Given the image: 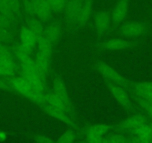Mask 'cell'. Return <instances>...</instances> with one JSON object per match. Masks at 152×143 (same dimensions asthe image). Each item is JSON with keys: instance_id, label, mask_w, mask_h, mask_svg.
Instances as JSON below:
<instances>
[{"instance_id": "6da1fadb", "label": "cell", "mask_w": 152, "mask_h": 143, "mask_svg": "<svg viewBox=\"0 0 152 143\" xmlns=\"http://www.w3.org/2000/svg\"><path fill=\"white\" fill-rule=\"evenodd\" d=\"M8 77L6 80L11 84L13 90L18 92L24 97L30 99L39 106L41 104L45 93H41L34 88L23 77H13V75Z\"/></svg>"}, {"instance_id": "7a4b0ae2", "label": "cell", "mask_w": 152, "mask_h": 143, "mask_svg": "<svg viewBox=\"0 0 152 143\" xmlns=\"http://www.w3.org/2000/svg\"><path fill=\"white\" fill-rule=\"evenodd\" d=\"M96 69L99 73L104 78H106L107 81L118 84L122 87H125L128 86L127 80L122 75H120L116 70L114 69L108 64L104 62H99L96 64Z\"/></svg>"}, {"instance_id": "3957f363", "label": "cell", "mask_w": 152, "mask_h": 143, "mask_svg": "<svg viewBox=\"0 0 152 143\" xmlns=\"http://www.w3.org/2000/svg\"><path fill=\"white\" fill-rule=\"evenodd\" d=\"M53 93L61 100V101L65 105L67 113L69 116H72L73 115V107L72 104L71 100L69 96L66 87L60 77H55L53 81Z\"/></svg>"}, {"instance_id": "277c9868", "label": "cell", "mask_w": 152, "mask_h": 143, "mask_svg": "<svg viewBox=\"0 0 152 143\" xmlns=\"http://www.w3.org/2000/svg\"><path fill=\"white\" fill-rule=\"evenodd\" d=\"M111 127L106 124H96L89 126L86 130L87 141L92 143L103 142L104 135L110 130Z\"/></svg>"}, {"instance_id": "5b68a950", "label": "cell", "mask_w": 152, "mask_h": 143, "mask_svg": "<svg viewBox=\"0 0 152 143\" xmlns=\"http://www.w3.org/2000/svg\"><path fill=\"white\" fill-rule=\"evenodd\" d=\"M107 88L112 96L115 98L118 103L126 110H131L132 105H131V100L129 98L128 93H126L123 87L118 84H114V83L110 82L108 81L107 83Z\"/></svg>"}, {"instance_id": "8992f818", "label": "cell", "mask_w": 152, "mask_h": 143, "mask_svg": "<svg viewBox=\"0 0 152 143\" xmlns=\"http://www.w3.org/2000/svg\"><path fill=\"white\" fill-rule=\"evenodd\" d=\"M147 118L142 114H136L127 118L122 120L119 124L118 127L125 131H128L130 132H134L138 128L147 125Z\"/></svg>"}, {"instance_id": "52a82bcc", "label": "cell", "mask_w": 152, "mask_h": 143, "mask_svg": "<svg viewBox=\"0 0 152 143\" xmlns=\"http://www.w3.org/2000/svg\"><path fill=\"white\" fill-rule=\"evenodd\" d=\"M145 31L146 26L140 22H128L122 25L120 29L122 34L128 37H140Z\"/></svg>"}, {"instance_id": "ba28073f", "label": "cell", "mask_w": 152, "mask_h": 143, "mask_svg": "<svg viewBox=\"0 0 152 143\" xmlns=\"http://www.w3.org/2000/svg\"><path fill=\"white\" fill-rule=\"evenodd\" d=\"M20 46L27 53L31 54L37 45L36 35L27 27H23L20 31Z\"/></svg>"}, {"instance_id": "9c48e42d", "label": "cell", "mask_w": 152, "mask_h": 143, "mask_svg": "<svg viewBox=\"0 0 152 143\" xmlns=\"http://www.w3.org/2000/svg\"><path fill=\"white\" fill-rule=\"evenodd\" d=\"M40 107L44 110L45 113H46V114L52 116V118H55L57 120L67 124V125H72V126L74 125V123H73L71 117L66 112L45 103L41 104Z\"/></svg>"}, {"instance_id": "30bf717a", "label": "cell", "mask_w": 152, "mask_h": 143, "mask_svg": "<svg viewBox=\"0 0 152 143\" xmlns=\"http://www.w3.org/2000/svg\"><path fill=\"white\" fill-rule=\"evenodd\" d=\"M94 20L97 34L102 35L109 29L112 17L107 11H99L95 15Z\"/></svg>"}, {"instance_id": "8fae6325", "label": "cell", "mask_w": 152, "mask_h": 143, "mask_svg": "<svg viewBox=\"0 0 152 143\" xmlns=\"http://www.w3.org/2000/svg\"><path fill=\"white\" fill-rule=\"evenodd\" d=\"M129 8V0H119L113 10L112 20L115 24L120 23L126 18Z\"/></svg>"}, {"instance_id": "7c38bea8", "label": "cell", "mask_w": 152, "mask_h": 143, "mask_svg": "<svg viewBox=\"0 0 152 143\" xmlns=\"http://www.w3.org/2000/svg\"><path fill=\"white\" fill-rule=\"evenodd\" d=\"M83 0H68L65 8L67 20L72 23H77Z\"/></svg>"}, {"instance_id": "4fadbf2b", "label": "cell", "mask_w": 152, "mask_h": 143, "mask_svg": "<svg viewBox=\"0 0 152 143\" xmlns=\"http://www.w3.org/2000/svg\"><path fill=\"white\" fill-rule=\"evenodd\" d=\"M34 7L36 17L41 21H47L52 15V12L46 0H31Z\"/></svg>"}, {"instance_id": "5bb4252c", "label": "cell", "mask_w": 152, "mask_h": 143, "mask_svg": "<svg viewBox=\"0 0 152 143\" xmlns=\"http://www.w3.org/2000/svg\"><path fill=\"white\" fill-rule=\"evenodd\" d=\"M93 8V0H83L77 23L80 26L87 24L91 17Z\"/></svg>"}, {"instance_id": "9a60e30c", "label": "cell", "mask_w": 152, "mask_h": 143, "mask_svg": "<svg viewBox=\"0 0 152 143\" xmlns=\"http://www.w3.org/2000/svg\"><path fill=\"white\" fill-rule=\"evenodd\" d=\"M133 46L132 43L128 40H122V39L114 38L107 40L103 43L102 48L104 49L110 51H119L131 48Z\"/></svg>"}, {"instance_id": "2e32d148", "label": "cell", "mask_w": 152, "mask_h": 143, "mask_svg": "<svg viewBox=\"0 0 152 143\" xmlns=\"http://www.w3.org/2000/svg\"><path fill=\"white\" fill-rule=\"evenodd\" d=\"M37 46L40 53L43 54L50 59L54 45L44 34L37 37Z\"/></svg>"}, {"instance_id": "e0dca14e", "label": "cell", "mask_w": 152, "mask_h": 143, "mask_svg": "<svg viewBox=\"0 0 152 143\" xmlns=\"http://www.w3.org/2000/svg\"><path fill=\"white\" fill-rule=\"evenodd\" d=\"M44 35L52 43L56 44L61 36V27L58 23H52L45 28Z\"/></svg>"}, {"instance_id": "ac0fdd59", "label": "cell", "mask_w": 152, "mask_h": 143, "mask_svg": "<svg viewBox=\"0 0 152 143\" xmlns=\"http://www.w3.org/2000/svg\"><path fill=\"white\" fill-rule=\"evenodd\" d=\"M134 90L137 97L147 98L152 95V82L137 83L134 85Z\"/></svg>"}, {"instance_id": "d6986e66", "label": "cell", "mask_w": 152, "mask_h": 143, "mask_svg": "<svg viewBox=\"0 0 152 143\" xmlns=\"http://www.w3.org/2000/svg\"><path fill=\"white\" fill-rule=\"evenodd\" d=\"M27 27L38 37L40 35L44 34L45 27L43 26L41 20L36 17H31L27 21Z\"/></svg>"}, {"instance_id": "ffe728a7", "label": "cell", "mask_w": 152, "mask_h": 143, "mask_svg": "<svg viewBox=\"0 0 152 143\" xmlns=\"http://www.w3.org/2000/svg\"><path fill=\"white\" fill-rule=\"evenodd\" d=\"M35 62L38 67L48 75L50 69V63H49V58L43 55V54L38 52L35 57Z\"/></svg>"}, {"instance_id": "44dd1931", "label": "cell", "mask_w": 152, "mask_h": 143, "mask_svg": "<svg viewBox=\"0 0 152 143\" xmlns=\"http://www.w3.org/2000/svg\"><path fill=\"white\" fill-rule=\"evenodd\" d=\"M51 11L55 13H61L64 11L68 0H46Z\"/></svg>"}, {"instance_id": "7402d4cb", "label": "cell", "mask_w": 152, "mask_h": 143, "mask_svg": "<svg viewBox=\"0 0 152 143\" xmlns=\"http://www.w3.org/2000/svg\"><path fill=\"white\" fill-rule=\"evenodd\" d=\"M103 142H110V143H125L131 142L130 139L125 136L120 135V134H114L106 139L104 138Z\"/></svg>"}, {"instance_id": "603a6c76", "label": "cell", "mask_w": 152, "mask_h": 143, "mask_svg": "<svg viewBox=\"0 0 152 143\" xmlns=\"http://www.w3.org/2000/svg\"><path fill=\"white\" fill-rule=\"evenodd\" d=\"M16 19H17V17H14V16L0 13V26L10 28L11 25L14 24Z\"/></svg>"}, {"instance_id": "cb8c5ba5", "label": "cell", "mask_w": 152, "mask_h": 143, "mask_svg": "<svg viewBox=\"0 0 152 143\" xmlns=\"http://www.w3.org/2000/svg\"><path fill=\"white\" fill-rule=\"evenodd\" d=\"M21 2L22 6L26 14L30 15L31 17H36L34 7L31 0H21Z\"/></svg>"}, {"instance_id": "d4e9b609", "label": "cell", "mask_w": 152, "mask_h": 143, "mask_svg": "<svg viewBox=\"0 0 152 143\" xmlns=\"http://www.w3.org/2000/svg\"><path fill=\"white\" fill-rule=\"evenodd\" d=\"M12 37L10 28L0 26V42L1 43H5V42L10 41Z\"/></svg>"}, {"instance_id": "484cf974", "label": "cell", "mask_w": 152, "mask_h": 143, "mask_svg": "<svg viewBox=\"0 0 152 143\" xmlns=\"http://www.w3.org/2000/svg\"><path fill=\"white\" fill-rule=\"evenodd\" d=\"M75 140V135L72 131H69V132L64 133V134L61 136L58 139L57 142L61 143H66V142H72Z\"/></svg>"}, {"instance_id": "4316f807", "label": "cell", "mask_w": 152, "mask_h": 143, "mask_svg": "<svg viewBox=\"0 0 152 143\" xmlns=\"http://www.w3.org/2000/svg\"><path fill=\"white\" fill-rule=\"evenodd\" d=\"M5 56H13V53L8 47L0 43V57Z\"/></svg>"}, {"instance_id": "83f0119b", "label": "cell", "mask_w": 152, "mask_h": 143, "mask_svg": "<svg viewBox=\"0 0 152 143\" xmlns=\"http://www.w3.org/2000/svg\"><path fill=\"white\" fill-rule=\"evenodd\" d=\"M34 139L35 142H42V143H49V142H54L53 140L51 139L49 137L44 136H41V135L35 136Z\"/></svg>"}, {"instance_id": "f1b7e54d", "label": "cell", "mask_w": 152, "mask_h": 143, "mask_svg": "<svg viewBox=\"0 0 152 143\" xmlns=\"http://www.w3.org/2000/svg\"><path fill=\"white\" fill-rule=\"evenodd\" d=\"M0 90H13L11 84L6 79H2L0 78Z\"/></svg>"}, {"instance_id": "f546056e", "label": "cell", "mask_w": 152, "mask_h": 143, "mask_svg": "<svg viewBox=\"0 0 152 143\" xmlns=\"http://www.w3.org/2000/svg\"><path fill=\"white\" fill-rule=\"evenodd\" d=\"M6 139V135H5V133L0 132V140H5Z\"/></svg>"}, {"instance_id": "4dcf8cb0", "label": "cell", "mask_w": 152, "mask_h": 143, "mask_svg": "<svg viewBox=\"0 0 152 143\" xmlns=\"http://www.w3.org/2000/svg\"><path fill=\"white\" fill-rule=\"evenodd\" d=\"M145 99H147V100L149 102H151V103H152V95H151V96H149L148 98H145Z\"/></svg>"}, {"instance_id": "1f68e13d", "label": "cell", "mask_w": 152, "mask_h": 143, "mask_svg": "<svg viewBox=\"0 0 152 143\" xmlns=\"http://www.w3.org/2000/svg\"><path fill=\"white\" fill-rule=\"evenodd\" d=\"M0 75H2V66H1V63H0Z\"/></svg>"}, {"instance_id": "d6a6232c", "label": "cell", "mask_w": 152, "mask_h": 143, "mask_svg": "<svg viewBox=\"0 0 152 143\" xmlns=\"http://www.w3.org/2000/svg\"><path fill=\"white\" fill-rule=\"evenodd\" d=\"M0 43H1V42H0Z\"/></svg>"}]
</instances>
